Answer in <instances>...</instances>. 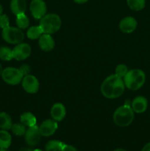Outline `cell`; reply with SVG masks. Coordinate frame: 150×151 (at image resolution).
<instances>
[{"instance_id": "cell-25", "label": "cell", "mask_w": 150, "mask_h": 151, "mask_svg": "<svg viewBox=\"0 0 150 151\" xmlns=\"http://www.w3.org/2000/svg\"><path fill=\"white\" fill-rule=\"evenodd\" d=\"M12 133L14 135L18 136V137H21V136L25 135L26 133V126L21 122V123H16L13 124L11 129Z\"/></svg>"}, {"instance_id": "cell-7", "label": "cell", "mask_w": 150, "mask_h": 151, "mask_svg": "<svg viewBox=\"0 0 150 151\" xmlns=\"http://www.w3.org/2000/svg\"><path fill=\"white\" fill-rule=\"evenodd\" d=\"M25 141L29 146H36L41 141V134L39 127L36 125L28 127V129L25 133Z\"/></svg>"}, {"instance_id": "cell-14", "label": "cell", "mask_w": 150, "mask_h": 151, "mask_svg": "<svg viewBox=\"0 0 150 151\" xmlns=\"http://www.w3.org/2000/svg\"><path fill=\"white\" fill-rule=\"evenodd\" d=\"M66 114V108L62 103H54L51 109V116L56 122L62 121Z\"/></svg>"}, {"instance_id": "cell-21", "label": "cell", "mask_w": 150, "mask_h": 151, "mask_svg": "<svg viewBox=\"0 0 150 151\" xmlns=\"http://www.w3.org/2000/svg\"><path fill=\"white\" fill-rule=\"evenodd\" d=\"M64 145V143L58 140H51L46 144L45 150L46 151H61Z\"/></svg>"}, {"instance_id": "cell-16", "label": "cell", "mask_w": 150, "mask_h": 151, "mask_svg": "<svg viewBox=\"0 0 150 151\" xmlns=\"http://www.w3.org/2000/svg\"><path fill=\"white\" fill-rule=\"evenodd\" d=\"M26 9V0H11L10 10L16 16L21 13H25Z\"/></svg>"}, {"instance_id": "cell-20", "label": "cell", "mask_w": 150, "mask_h": 151, "mask_svg": "<svg viewBox=\"0 0 150 151\" xmlns=\"http://www.w3.org/2000/svg\"><path fill=\"white\" fill-rule=\"evenodd\" d=\"M44 34L42 29L40 26H33L29 28L26 32V36L31 40L38 39Z\"/></svg>"}, {"instance_id": "cell-22", "label": "cell", "mask_w": 150, "mask_h": 151, "mask_svg": "<svg viewBox=\"0 0 150 151\" xmlns=\"http://www.w3.org/2000/svg\"><path fill=\"white\" fill-rule=\"evenodd\" d=\"M129 8L135 11H140L145 7L146 0H126Z\"/></svg>"}, {"instance_id": "cell-24", "label": "cell", "mask_w": 150, "mask_h": 151, "mask_svg": "<svg viewBox=\"0 0 150 151\" xmlns=\"http://www.w3.org/2000/svg\"><path fill=\"white\" fill-rule=\"evenodd\" d=\"M13 58V50L7 47H0V59L4 61H9Z\"/></svg>"}, {"instance_id": "cell-13", "label": "cell", "mask_w": 150, "mask_h": 151, "mask_svg": "<svg viewBox=\"0 0 150 151\" xmlns=\"http://www.w3.org/2000/svg\"><path fill=\"white\" fill-rule=\"evenodd\" d=\"M147 107H148V101H147L146 98L143 96H138V97H135L131 103V108L133 111L138 114L145 112L146 111Z\"/></svg>"}, {"instance_id": "cell-31", "label": "cell", "mask_w": 150, "mask_h": 151, "mask_svg": "<svg viewBox=\"0 0 150 151\" xmlns=\"http://www.w3.org/2000/svg\"><path fill=\"white\" fill-rule=\"evenodd\" d=\"M89 0H74V1H75L76 3H77V4H84V3L87 2V1H88Z\"/></svg>"}, {"instance_id": "cell-6", "label": "cell", "mask_w": 150, "mask_h": 151, "mask_svg": "<svg viewBox=\"0 0 150 151\" xmlns=\"http://www.w3.org/2000/svg\"><path fill=\"white\" fill-rule=\"evenodd\" d=\"M122 78L116 75H111L107 77L102 82L101 86V92L104 97L107 99H113V92L116 83Z\"/></svg>"}, {"instance_id": "cell-1", "label": "cell", "mask_w": 150, "mask_h": 151, "mask_svg": "<svg viewBox=\"0 0 150 151\" xmlns=\"http://www.w3.org/2000/svg\"><path fill=\"white\" fill-rule=\"evenodd\" d=\"M146 81V75L139 69H131L128 71L124 77L125 86L132 91H136L143 86Z\"/></svg>"}, {"instance_id": "cell-11", "label": "cell", "mask_w": 150, "mask_h": 151, "mask_svg": "<svg viewBox=\"0 0 150 151\" xmlns=\"http://www.w3.org/2000/svg\"><path fill=\"white\" fill-rule=\"evenodd\" d=\"M58 128L57 122L54 119H46L40 125L39 130L43 137H51L55 133Z\"/></svg>"}, {"instance_id": "cell-37", "label": "cell", "mask_w": 150, "mask_h": 151, "mask_svg": "<svg viewBox=\"0 0 150 151\" xmlns=\"http://www.w3.org/2000/svg\"><path fill=\"white\" fill-rule=\"evenodd\" d=\"M33 151H43L42 150H40V149H35V150H34Z\"/></svg>"}, {"instance_id": "cell-12", "label": "cell", "mask_w": 150, "mask_h": 151, "mask_svg": "<svg viewBox=\"0 0 150 151\" xmlns=\"http://www.w3.org/2000/svg\"><path fill=\"white\" fill-rule=\"evenodd\" d=\"M137 21L131 16H127L122 19L119 23V29L124 33H131L137 28Z\"/></svg>"}, {"instance_id": "cell-3", "label": "cell", "mask_w": 150, "mask_h": 151, "mask_svg": "<svg viewBox=\"0 0 150 151\" xmlns=\"http://www.w3.org/2000/svg\"><path fill=\"white\" fill-rule=\"evenodd\" d=\"M39 26L45 34H53L57 32L61 27V19L55 13H49L42 17Z\"/></svg>"}, {"instance_id": "cell-30", "label": "cell", "mask_w": 150, "mask_h": 151, "mask_svg": "<svg viewBox=\"0 0 150 151\" xmlns=\"http://www.w3.org/2000/svg\"><path fill=\"white\" fill-rule=\"evenodd\" d=\"M141 151H150V142L146 144L144 146V147H143Z\"/></svg>"}, {"instance_id": "cell-26", "label": "cell", "mask_w": 150, "mask_h": 151, "mask_svg": "<svg viewBox=\"0 0 150 151\" xmlns=\"http://www.w3.org/2000/svg\"><path fill=\"white\" fill-rule=\"evenodd\" d=\"M128 69L126 67V65L124 64H119L116 66V74L115 75H117L118 77L121 78H123L126 73L128 72Z\"/></svg>"}, {"instance_id": "cell-10", "label": "cell", "mask_w": 150, "mask_h": 151, "mask_svg": "<svg viewBox=\"0 0 150 151\" xmlns=\"http://www.w3.org/2000/svg\"><path fill=\"white\" fill-rule=\"evenodd\" d=\"M22 87L26 92L35 94L39 89V82L34 75H26L22 80Z\"/></svg>"}, {"instance_id": "cell-35", "label": "cell", "mask_w": 150, "mask_h": 151, "mask_svg": "<svg viewBox=\"0 0 150 151\" xmlns=\"http://www.w3.org/2000/svg\"><path fill=\"white\" fill-rule=\"evenodd\" d=\"M2 71H3L2 66H1V63H0V75H1V73H2Z\"/></svg>"}, {"instance_id": "cell-4", "label": "cell", "mask_w": 150, "mask_h": 151, "mask_svg": "<svg viewBox=\"0 0 150 151\" xmlns=\"http://www.w3.org/2000/svg\"><path fill=\"white\" fill-rule=\"evenodd\" d=\"M2 38L8 44H19L24 39V34L19 27H7L1 31Z\"/></svg>"}, {"instance_id": "cell-19", "label": "cell", "mask_w": 150, "mask_h": 151, "mask_svg": "<svg viewBox=\"0 0 150 151\" xmlns=\"http://www.w3.org/2000/svg\"><path fill=\"white\" fill-rule=\"evenodd\" d=\"M12 126H13V122H12V119L10 115L5 112H1L0 113V128L8 131L11 129Z\"/></svg>"}, {"instance_id": "cell-2", "label": "cell", "mask_w": 150, "mask_h": 151, "mask_svg": "<svg viewBox=\"0 0 150 151\" xmlns=\"http://www.w3.org/2000/svg\"><path fill=\"white\" fill-rule=\"evenodd\" d=\"M134 119V111L131 106L125 104L120 106L113 114V121L119 127H127Z\"/></svg>"}, {"instance_id": "cell-28", "label": "cell", "mask_w": 150, "mask_h": 151, "mask_svg": "<svg viewBox=\"0 0 150 151\" xmlns=\"http://www.w3.org/2000/svg\"><path fill=\"white\" fill-rule=\"evenodd\" d=\"M21 70V72H22V74L24 75V76L26 75H29V73L30 72V67H29V65L27 64H24L19 69Z\"/></svg>"}, {"instance_id": "cell-34", "label": "cell", "mask_w": 150, "mask_h": 151, "mask_svg": "<svg viewBox=\"0 0 150 151\" xmlns=\"http://www.w3.org/2000/svg\"><path fill=\"white\" fill-rule=\"evenodd\" d=\"M113 151H127V150H126L125 149H123V148H117Z\"/></svg>"}, {"instance_id": "cell-32", "label": "cell", "mask_w": 150, "mask_h": 151, "mask_svg": "<svg viewBox=\"0 0 150 151\" xmlns=\"http://www.w3.org/2000/svg\"><path fill=\"white\" fill-rule=\"evenodd\" d=\"M19 151H33L31 150L30 148H27V147H24V148H21Z\"/></svg>"}, {"instance_id": "cell-33", "label": "cell", "mask_w": 150, "mask_h": 151, "mask_svg": "<svg viewBox=\"0 0 150 151\" xmlns=\"http://www.w3.org/2000/svg\"><path fill=\"white\" fill-rule=\"evenodd\" d=\"M2 13H3V7L1 4V3H0V15L2 14Z\"/></svg>"}, {"instance_id": "cell-36", "label": "cell", "mask_w": 150, "mask_h": 151, "mask_svg": "<svg viewBox=\"0 0 150 151\" xmlns=\"http://www.w3.org/2000/svg\"><path fill=\"white\" fill-rule=\"evenodd\" d=\"M0 151H8L7 149H0Z\"/></svg>"}, {"instance_id": "cell-17", "label": "cell", "mask_w": 150, "mask_h": 151, "mask_svg": "<svg viewBox=\"0 0 150 151\" xmlns=\"http://www.w3.org/2000/svg\"><path fill=\"white\" fill-rule=\"evenodd\" d=\"M12 143V137L6 130H0V149H8Z\"/></svg>"}, {"instance_id": "cell-18", "label": "cell", "mask_w": 150, "mask_h": 151, "mask_svg": "<svg viewBox=\"0 0 150 151\" xmlns=\"http://www.w3.org/2000/svg\"><path fill=\"white\" fill-rule=\"evenodd\" d=\"M20 121L25 126L31 127L36 125L37 119L35 115L30 112H24L21 115Z\"/></svg>"}, {"instance_id": "cell-5", "label": "cell", "mask_w": 150, "mask_h": 151, "mask_svg": "<svg viewBox=\"0 0 150 151\" xmlns=\"http://www.w3.org/2000/svg\"><path fill=\"white\" fill-rule=\"evenodd\" d=\"M1 76L6 83L13 86L20 83L24 78L20 69L14 67H7L3 69Z\"/></svg>"}, {"instance_id": "cell-8", "label": "cell", "mask_w": 150, "mask_h": 151, "mask_svg": "<svg viewBox=\"0 0 150 151\" xmlns=\"http://www.w3.org/2000/svg\"><path fill=\"white\" fill-rule=\"evenodd\" d=\"M13 58L16 60H24L31 54V47L26 43H20L13 49Z\"/></svg>"}, {"instance_id": "cell-23", "label": "cell", "mask_w": 150, "mask_h": 151, "mask_svg": "<svg viewBox=\"0 0 150 151\" xmlns=\"http://www.w3.org/2000/svg\"><path fill=\"white\" fill-rule=\"evenodd\" d=\"M29 24V21L25 13H21L16 16V25L21 29H26Z\"/></svg>"}, {"instance_id": "cell-9", "label": "cell", "mask_w": 150, "mask_h": 151, "mask_svg": "<svg viewBox=\"0 0 150 151\" xmlns=\"http://www.w3.org/2000/svg\"><path fill=\"white\" fill-rule=\"evenodd\" d=\"M29 10L35 19H41L46 13V4L44 0H32L29 5Z\"/></svg>"}, {"instance_id": "cell-29", "label": "cell", "mask_w": 150, "mask_h": 151, "mask_svg": "<svg viewBox=\"0 0 150 151\" xmlns=\"http://www.w3.org/2000/svg\"><path fill=\"white\" fill-rule=\"evenodd\" d=\"M61 151H77L74 146L69 145H64V146L62 148Z\"/></svg>"}, {"instance_id": "cell-27", "label": "cell", "mask_w": 150, "mask_h": 151, "mask_svg": "<svg viewBox=\"0 0 150 151\" xmlns=\"http://www.w3.org/2000/svg\"><path fill=\"white\" fill-rule=\"evenodd\" d=\"M10 26V19L6 14L0 15V28L4 29Z\"/></svg>"}, {"instance_id": "cell-15", "label": "cell", "mask_w": 150, "mask_h": 151, "mask_svg": "<svg viewBox=\"0 0 150 151\" xmlns=\"http://www.w3.org/2000/svg\"><path fill=\"white\" fill-rule=\"evenodd\" d=\"M38 39L39 47L43 51L49 52L54 47V41L49 34L44 33Z\"/></svg>"}]
</instances>
